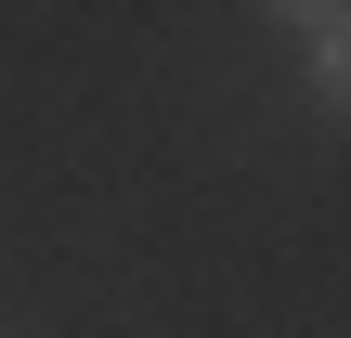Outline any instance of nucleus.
<instances>
[{"label": "nucleus", "mask_w": 351, "mask_h": 338, "mask_svg": "<svg viewBox=\"0 0 351 338\" xmlns=\"http://www.w3.org/2000/svg\"><path fill=\"white\" fill-rule=\"evenodd\" d=\"M300 39H313V91L351 117V13H339V0H326V13H300Z\"/></svg>", "instance_id": "1"}]
</instances>
